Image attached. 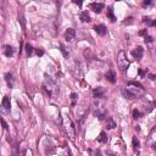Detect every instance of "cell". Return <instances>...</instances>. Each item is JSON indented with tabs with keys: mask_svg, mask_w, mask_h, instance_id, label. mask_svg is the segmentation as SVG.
Wrapping results in <instances>:
<instances>
[{
	"mask_svg": "<svg viewBox=\"0 0 156 156\" xmlns=\"http://www.w3.org/2000/svg\"><path fill=\"white\" fill-rule=\"evenodd\" d=\"M76 99H77V94L72 93L71 94V100H72V105H76Z\"/></svg>",
	"mask_w": 156,
	"mask_h": 156,
	"instance_id": "28",
	"label": "cell"
},
{
	"mask_svg": "<svg viewBox=\"0 0 156 156\" xmlns=\"http://www.w3.org/2000/svg\"><path fill=\"white\" fill-rule=\"evenodd\" d=\"M92 66H93V67H95V68H100V67H104V66H105V63H104L103 61H100V60L94 59V60H92Z\"/></svg>",
	"mask_w": 156,
	"mask_h": 156,
	"instance_id": "18",
	"label": "cell"
},
{
	"mask_svg": "<svg viewBox=\"0 0 156 156\" xmlns=\"http://www.w3.org/2000/svg\"><path fill=\"white\" fill-rule=\"evenodd\" d=\"M117 63L121 71H126L129 67V60L127 57V54L124 51H120L117 56Z\"/></svg>",
	"mask_w": 156,
	"mask_h": 156,
	"instance_id": "4",
	"label": "cell"
},
{
	"mask_svg": "<svg viewBox=\"0 0 156 156\" xmlns=\"http://www.w3.org/2000/svg\"><path fill=\"white\" fill-rule=\"evenodd\" d=\"M60 50H61V53L63 54V56H65V57H68V51L66 50V48H65L62 44L60 45Z\"/></svg>",
	"mask_w": 156,
	"mask_h": 156,
	"instance_id": "25",
	"label": "cell"
},
{
	"mask_svg": "<svg viewBox=\"0 0 156 156\" xmlns=\"http://www.w3.org/2000/svg\"><path fill=\"white\" fill-rule=\"evenodd\" d=\"M63 129H65L66 134L70 137V139L73 140L74 139V134H76V129H74L73 123H72V121H71V118L68 116L63 117Z\"/></svg>",
	"mask_w": 156,
	"mask_h": 156,
	"instance_id": "3",
	"label": "cell"
},
{
	"mask_svg": "<svg viewBox=\"0 0 156 156\" xmlns=\"http://www.w3.org/2000/svg\"><path fill=\"white\" fill-rule=\"evenodd\" d=\"M98 141H99V143H106V141H107V137H106V134H105L104 132L100 133V135H99V138H98Z\"/></svg>",
	"mask_w": 156,
	"mask_h": 156,
	"instance_id": "22",
	"label": "cell"
},
{
	"mask_svg": "<svg viewBox=\"0 0 156 156\" xmlns=\"http://www.w3.org/2000/svg\"><path fill=\"white\" fill-rule=\"evenodd\" d=\"M95 32L99 34V36H101V37H104V36H106V33H107V29H106V27L104 26V25H99V26H95Z\"/></svg>",
	"mask_w": 156,
	"mask_h": 156,
	"instance_id": "12",
	"label": "cell"
},
{
	"mask_svg": "<svg viewBox=\"0 0 156 156\" xmlns=\"http://www.w3.org/2000/svg\"><path fill=\"white\" fill-rule=\"evenodd\" d=\"M151 4V2H144V5H150Z\"/></svg>",
	"mask_w": 156,
	"mask_h": 156,
	"instance_id": "35",
	"label": "cell"
},
{
	"mask_svg": "<svg viewBox=\"0 0 156 156\" xmlns=\"http://www.w3.org/2000/svg\"><path fill=\"white\" fill-rule=\"evenodd\" d=\"M37 55H38V56H43V55H44V51H43L42 49H38V50H37Z\"/></svg>",
	"mask_w": 156,
	"mask_h": 156,
	"instance_id": "31",
	"label": "cell"
},
{
	"mask_svg": "<svg viewBox=\"0 0 156 156\" xmlns=\"http://www.w3.org/2000/svg\"><path fill=\"white\" fill-rule=\"evenodd\" d=\"M80 17H81V20H82L83 22H89V21H90V16H89L88 11H82Z\"/></svg>",
	"mask_w": 156,
	"mask_h": 156,
	"instance_id": "19",
	"label": "cell"
},
{
	"mask_svg": "<svg viewBox=\"0 0 156 156\" xmlns=\"http://www.w3.org/2000/svg\"><path fill=\"white\" fill-rule=\"evenodd\" d=\"M139 74L143 77V76H144V71H143V70H139Z\"/></svg>",
	"mask_w": 156,
	"mask_h": 156,
	"instance_id": "33",
	"label": "cell"
},
{
	"mask_svg": "<svg viewBox=\"0 0 156 156\" xmlns=\"http://www.w3.org/2000/svg\"><path fill=\"white\" fill-rule=\"evenodd\" d=\"M126 89L133 95L134 99H138V98H140V97H143L145 94L143 87L139 83H135V82H129L128 83V88H126Z\"/></svg>",
	"mask_w": 156,
	"mask_h": 156,
	"instance_id": "2",
	"label": "cell"
},
{
	"mask_svg": "<svg viewBox=\"0 0 156 156\" xmlns=\"http://www.w3.org/2000/svg\"><path fill=\"white\" fill-rule=\"evenodd\" d=\"M26 50H27V54H28V55H32V53H33V48H32V45H31V44H27V45H26Z\"/></svg>",
	"mask_w": 156,
	"mask_h": 156,
	"instance_id": "26",
	"label": "cell"
},
{
	"mask_svg": "<svg viewBox=\"0 0 156 156\" xmlns=\"http://www.w3.org/2000/svg\"><path fill=\"white\" fill-rule=\"evenodd\" d=\"M143 48L141 46H138V48H135L133 51H132V54H133V56L137 59V60H139V59H141L143 57Z\"/></svg>",
	"mask_w": 156,
	"mask_h": 156,
	"instance_id": "14",
	"label": "cell"
},
{
	"mask_svg": "<svg viewBox=\"0 0 156 156\" xmlns=\"http://www.w3.org/2000/svg\"><path fill=\"white\" fill-rule=\"evenodd\" d=\"M146 33H148V32H146V29H144V31H140V32H139V34H140V36H145V37H146Z\"/></svg>",
	"mask_w": 156,
	"mask_h": 156,
	"instance_id": "32",
	"label": "cell"
},
{
	"mask_svg": "<svg viewBox=\"0 0 156 156\" xmlns=\"http://www.w3.org/2000/svg\"><path fill=\"white\" fill-rule=\"evenodd\" d=\"M105 77H106V80L110 83H116V73H115V71H112V70L107 71V73L105 74Z\"/></svg>",
	"mask_w": 156,
	"mask_h": 156,
	"instance_id": "11",
	"label": "cell"
},
{
	"mask_svg": "<svg viewBox=\"0 0 156 156\" xmlns=\"http://www.w3.org/2000/svg\"><path fill=\"white\" fill-rule=\"evenodd\" d=\"M43 88H44V90L46 92V94L50 97V98H53V99H55L57 95H59V87H57V84H56V82L53 80L51 77H48V76H45V78H44V82H43Z\"/></svg>",
	"mask_w": 156,
	"mask_h": 156,
	"instance_id": "1",
	"label": "cell"
},
{
	"mask_svg": "<svg viewBox=\"0 0 156 156\" xmlns=\"http://www.w3.org/2000/svg\"><path fill=\"white\" fill-rule=\"evenodd\" d=\"M74 37H76V31H74L73 28H68V29L65 32V39H66L67 42L73 40Z\"/></svg>",
	"mask_w": 156,
	"mask_h": 156,
	"instance_id": "8",
	"label": "cell"
},
{
	"mask_svg": "<svg viewBox=\"0 0 156 156\" xmlns=\"http://www.w3.org/2000/svg\"><path fill=\"white\" fill-rule=\"evenodd\" d=\"M12 156H19V145L16 143L12 144Z\"/></svg>",
	"mask_w": 156,
	"mask_h": 156,
	"instance_id": "24",
	"label": "cell"
},
{
	"mask_svg": "<svg viewBox=\"0 0 156 156\" xmlns=\"http://www.w3.org/2000/svg\"><path fill=\"white\" fill-rule=\"evenodd\" d=\"M0 121H2V123H3V126H4V129H6V131H8V129H9V126L6 124V122H5V121H4L3 118H2V120H0Z\"/></svg>",
	"mask_w": 156,
	"mask_h": 156,
	"instance_id": "29",
	"label": "cell"
},
{
	"mask_svg": "<svg viewBox=\"0 0 156 156\" xmlns=\"http://www.w3.org/2000/svg\"><path fill=\"white\" fill-rule=\"evenodd\" d=\"M122 94H123V97L126 98V99H129V100H134V98H133V95L126 89V88H123L122 89Z\"/></svg>",
	"mask_w": 156,
	"mask_h": 156,
	"instance_id": "20",
	"label": "cell"
},
{
	"mask_svg": "<svg viewBox=\"0 0 156 156\" xmlns=\"http://www.w3.org/2000/svg\"><path fill=\"white\" fill-rule=\"evenodd\" d=\"M74 114H76L77 121L80 122V123H82V122L84 121L86 116L88 115V107H87V106H77Z\"/></svg>",
	"mask_w": 156,
	"mask_h": 156,
	"instance_id": "5",
	"label": "cell"
},
{
	"mask_svg": "<svg viewBox=\"0 0 156 156\" xmlns=\"http://www.w3.org/2000/svg\"><path fill=\"white\" fill-rule=\"evenodd\" d=\"M148 143H149V145H150L151 148H155V144H156V141H155V128L151 131L150 137H149V139H148Z\"/></svg>",
	"mask_w": 156,
	"mask_h": 156,
	"instance_id": "16",
	"label": "cell"
},
{
	"mask_svg": "<svg viewBox=\"0 0 156 156\" xmlns=\"http://www.w3.org/2000/svg\"><path fill=\"white\" fill-rule=\"evenodd\" d=\"M140 116H141V114L138 111V110H134L133 111V117L135 118V120H138V118H140Z\"/></svg>",
	"mask_w": 156,
	"mask_h": 156,
	"instance_id": "27",
	"label": "cell"
},
{
	"mask_svg": "<svg viewBox=\"0 0 156 156\" xmlns=\"http://www.w3.org/2000/svg\"><path fill=\"white\" fill-rule=\"evenodd\" d=\"M10 107H11V103H10V98L9 97H4L3 103H2V111L4 114H9L10 112Z\"/></svg>",
	"mask_w": 156,
	"mask_h": 156,
	"instance_id": "6",
	"label": "cell"
},
{
	"mask_svg": "<svg viewBox=\"0 0 156 156\" xmlns=\"http://www.w3.org/2000/svg\"><path fill=\"white\" fill-rule=\"evenodd\" d=\"M150 80H151V81L155 80V76H154V74H150Z\"/></svg>",
	"mask_w": 156,
	"mask_h": 156,
	"instance_id": "34",
	"label": "cell"
},
{
	"mask_svg": "<svg viewBox=\"0 0 156 156\" xmlns=\"http://www.w3.org/2000/svg\"><path fill=\"white\" fill-rule=\"evenodd\" d=\"M132 144H133L134 154H135V155H139V152H140V141H139V139H138L137 137H133Z\"/></svg>",
	"mask_w": 156,
	"mask_h": 156,
	"instance_id": "9",
	"label": "cell"
},
{
	"mask_svg": "<svg viewBox=\"0 0 156 156\" xmlns=\"http://www.w3.org/2000/svg\"><path fill=\"white\" fill-rule=\"evenodd\" d=\"M115 127H116L115 120H114L112 117H107V120H106V128H107V129H114Z\"/></svg>",
	"mask_w": 156,
	"mask_h": 156,
	"instance_id": "17",
	"label": "cell"
},
{
	"mask_svg": "<svg viewBox=\"0 0 156 156\" xmlns=\"http://www.w3.org/2000/svg\"><path fill=\"white\" fill-rule=\"evenodd\" d=\"M145 43H152V37H145Z\"/></svg>",
	"mask_w": 156,
	"mask_h": 156,
	"instance_id": "30",
	"label": "cell"
},
{
	"mask_svg": "<svg viewBox=\"0 0 156 156\" xmlns=\"http://www.w3.org/2000/svg\"><path fill=\"white\" fill-rule=\"evenodd\" d=\"M5 80H6L8 86H9L10 88H12V86H14V76H12V73L8 72V73L5 74Z\"/></svg>",
	"mask_w": 156,
	"mask_h": 156,
	"instance_id": "15",
	"label": "cell"
},
{
	"mask_svg": "<svg viewBox=\"0 0 156 156\" xmlns=\"http://www.w3.org/2000/svg\"><path fill=\"white\" fill-rule=\"evenodd\" d=\"M107 16H109V19H110L111 22H115V21H116V17H115V15H114V10H112L111 8H109V10H107Z\"/></svg>",
	"mask_w": 156,
	"mask_h": 156,
	"instance_id": "21",
	"label": "cell"
},
{
	"mask_svg": "<svg viewBox=\"0 0 156 156\" xmlns=\"http://www.w3.org/2000/svg\"><path fill=\"white\" fill-rule=\"evenodd\" d=\"M19 21L21 22L22 28L25 29V28H26V22H25V16H23V14H22V12H20V14H19Z\"/></svg>",
	"mask_w": 156,
	"mask_h": 156,
	"instance_id": "23",
	"label": "cell"
},
{
	"mask_svg": "<svg viewBox=\"0 0 156 156\" xmlns=\"http://www.w3.org/2000/svg\"><path fill=\"white\" fill-rule=\"evenodd\" d=\"M93 95H94L95 99H101V98L105 97V89L103 87H98L93 90Z\"/></svg>",
	"mask_w": 156,
	"mask_h": 156,
	"instance_id": "7",
	"label": "cell"
},
{
	"mask_svg": "<svg viewBox=\"0 0 156 156\" xmlns=\"http://www.w3.org/2000/svg\"><path fill=\"white\" fill-rule=\"evenodd\" d=\"M90 9H92L94 12L100 14L101 10L104 9V4H103V3H92V4H90Z\"/></svg>",
	"mask_w": 156,
	"mask_h": 156,
	"instance_id": "10",
	"label": "cell"
},
{
	"mask_svg": "<svg viewBox=\"0 0 156 156\" xmlns=\"http://www.w3.org/2000/svg\"><path fill=\"white\" fill-rule=\"evenodd\" d=\"M3 53H4V55H5L6 57H11V56L14 55V48H12L11 45H4Z\"/></svg>",
	"mask_w": 156,
	"mask_h": 156,
	"instance_id": "13",
	"label": "cell"
}]
</instances>
